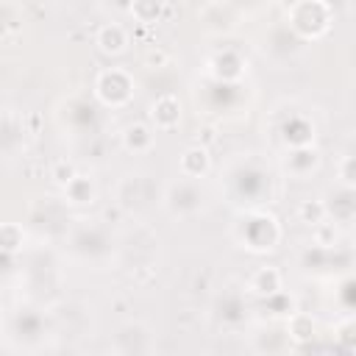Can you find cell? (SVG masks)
Returning <instances> with one entry per match:
<instances>
[{"instance_id":"cell-4","label":"cell","mask_w":356,"mask_h":356,"mask_svg":"<svg viewBox=\"0 0 356 356\" xmlns=\"http://www.w3.org/2000/svg\"><path fill=\"white\" fill-rule=\"evenodd\" d=\"M304 215H306V217H312V220L317 223L320 217H323V206H314V209H312V203H306V206H304Z\"/></svg>"},{"instance_id":"cell-5","label":"cell","mask_w":356,"mask_h":356,"mask_svg":"<svg viewBox=\"0 0 356 356\" xmlns=\"http://www.w3.org/2000/svg\"><path fill=\"white\" fill-rule=\"evenodd\" d=\"M342 178H345L348 187L353 184V178H351V159H345V164H342Z\"/></svg>"},{"instance_id":"cell-3","label":"cell","mask_w":356,"mask_h":356,"mask_svg":"<svg viewBox=\"0 0 356 356\" xmlns=\"http://www.w3.org/2000/svg\"><path fill=\"white\" fill-rule=\"evenodd\" d=\"M123 45H126V39H123L120 28H103V31H100V47H103L106 53L123 50Z\"/></svg>"},{"instance_id":"cell-2","label":"cell","mask_w":356,"mask_h":356,"mask_svg":"<svg viewBox=\"0 0 356 356\" xmlns=\"http://www.w3.org/2000/svg\"><path fill=\"white\" fill-rule=\"evenodd\" d=\"M251 287L256 289V292H264V295L276 292V289H278V273L276 270H259Z\"/></svg>"},{"instance_id":"cell-1","label":"cell","mask_w":356,"mask_h":356,"mask_svg":"<svg viewBox=\"0 0 356 356\" xmlns=\"http://www.w3.org/2000/svg\"><path fill=\"white\" fill-rule=\"evenodd\" d=\"M156 120H159V126H164V128H170L173 123L178 120V106H175V100L173 98H164V100H159V106H156Z\"/></svg>"}]
</instances>
